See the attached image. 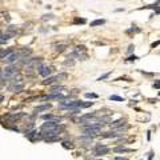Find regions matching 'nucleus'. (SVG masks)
Returning <instances> with one entry per match:
<instances>
[{"label": "nucleus", "mask_w": 160, "mask_h": 160, "mask_svg": "<svg viewBox=\"0 0 160 160\" xmlns=\"http://www.w3.org/2000/svg\"><path fill=\"white\" fill-rule=\"evenodd\" d=\"M22 81H23V76H22V75H19V73H16L13 76V79H12V83L16 86V84H22Z\"/></svg>", "instance_id": "9b49d317"}, {"label": "nucleus", "mask_w": 160, "mask_h": 160, "mask_svg": "<svg viewBox=\"0 0 160 160\" xmlns=\"http://www.w3.org/2000/svg\"><path fill=\"white\" fill-rule=\"evenodd\" d=\"M109 151H111V149H109L108 147L100 148V149H98V151H95V154H93V156H95V157H99V156H104V155L109 154Z\"/></svg>", "instance_id": "39448f33"}, {"label": "nucleus", "mask_w": 160, "mask_h": 160, "mask_svg": "<svg viewBox=\"0 0 160 160\" xmlns=\"http://www.w3.org/2000/svg\"><path fill=\"white\" fill-rule=\"evenodd\" d=\"M64 89V87H61V86H58V87H52L51 88V95H59V93H61V91Z\"/></svg>", "instance_id": "9d476101"}, {"label": "nucleus", "mask_w": 160, "mask_h": 160, "mask_svg": "<svg viewBox=\"0 0 160 160\" xmlns=\"http://www.w3.org/2000/svg\"><path fill=\"white\" fill-rule=\"evenodd\" d=\"M115 160H128V159H126V157H120V156H117Z\"/></svg>", "instance_id": "cd10ccee"}, {"label": "nucleus", "mask_w": 160, "mask_h": 160, "mask_svg": "<svg viewBox=\"0 0 160 160\" xmlns=\"http://www.w3.org/2000/svg\"><path fill=\"white\" fill-rule=\"evenodd\" d=\"M37 72H39L40 76L47 78V76H50V75H51L52 68H51V67H48V65H39V67H37Z\"/></svg>", "instance_id": "f03ea898"}, {"label": "nucleus", "mask_w": 160, "mask_h": 160, "mask_svg": "<svg viewBox=\"0 0 160 160\" xmlns=\"http://www.w3.org/2000/svg\"><path fill=\"white\" fill-rule=\"evenodd\" d=\"M50 108H51V106H50V104H43V106L36 107V108H35V111H36V112H40V111H48Z\"/></svg>", "instance_id": "f8f14e48"}, {"label": "nucleus", "mask_w": 160, "mask_h": 160, "mask_svg": "<svg viewBox=\"0 0 160 160\" xmlns=\"http://www.w3.org/2000/svg\"><path fill=\"white\" fill-rule=\"evenodd\" d=\"M157 99H149V103H156Z\"/></svg>", "instance_id": "c85d7f7f"}, {"label": "nucleus", "mask_w": 160, "mask_h": 160, "mask_svg": "<svg viewBox=\"0 0 160 160\" xmlns=\"http://www.w3.org/2000/svg\"><path fill=\"white\" fill-rule=\"evenodd\" d=\"M23 88H24L23 84H16V86H13V87H9V89H12L13 92H20Z\"/></svg>", "instance_id": "ddd939ff"}, {"label": "nucleus", "mask_w": 160, "mask_h": 160, "mask_svg": "<svg viewBox=\"0 0 160 160\" xmlns=\"http://www.w3.org/2000/svg\"><path fill=\"white\" fill-rule=\"evenodd\" d=\"M154 87H155L156 89H159V80H156V83L154 84Z\"/></svg>", "instance_id": "a878e982"}, {"label": "nucleus", "mask_w": 160, "mask_h": 160, "mask_svg": "<svg viewBox=\"0 0 160 160\" xmlns=\"http://www.w3.org/2000/svg\"><path fill=\"white\" fill-rule=\"evenodd\" d=\"M114 152L115 154H123V152H134V149H131V148H126L123 145H119V147H115L114 148Z\"/></svg>", "instance_id": "0eeeda50"}, {"label": "nucleus", "mask_w": 160, "mask_h": 160, "mask_svg": "<svg viewBox=\"0 0 160 160\" xmlns=\"http://www.w3.org/2000/svg\"><path fill=\"white\" fill-rule=\"evenodd\" d=\"M157 44H159V41H156V43H154V44H152V48H155V47H156Z\"/></svg>", "instance_id": "c756f323"}, {"label": "nucleus", "mask_w": 160, "mask_h": 160, "mask_svg": "<svg viewBox=\"0 0 160 160\" xmlns=\"http://www.w3.org/2000/svg\"><path fill=\"white\" fill-rule=\"evenodd\" d=\"M104 147H107V145H106V144H98V145L93 147V151H98V149H100V148H104Z\"/></svg>", "instance_id": "4be33fe9"}, {"label": "nucleus", "mask_w": 160, "mask_h": 160, "mask_svg": "<svg viewBox=\"0 0 160 160\" xmlns=\"http://www.w3.org/2000/svg\"><path fill=\"white\" fill-rule=\"evenodd\" d=\"M3 99H4V96H3V95H0V103L3 101Z\"/></svg>", "instance_id": "7c9ffc66"}, {"label": "nucleus", "mask_w": 160, "mask_h": 160, "mask_svg": "<svg viewBox=\"0 0 160 160\" xmlns=\"http://www.w3.org/2000/svg\"><path fill=\"white\" fill-rule=\"evenodd\" d=\"M86 98H88V99H98V95H96V93H89V92H87V93H86Z\"/></svg>", "instance_id": "6ab92c4d"}, {"label": "nucleus", "mask_w": 160, "mask_h": 160, "mask_svg": "<svg viewBox=\"0 0 160 160\" xmlns=\"http://www.w3.org/2000/svg\"><path fill=\"white\" fill-rule=\"evenodd\" d=\"M65 48H67V44H58L56 45V51L58 52H63Z\"/></svg>", "instance_id": "dca6fc26"}, {"label": "nucleus", "mask_w": 160, "mask_h": 160, "mask_svg": "<svg viewBox=\"0 0 160 160\" xmlns=\"http://www.w3.org/2000/svg\"><path fill=\"white\" fill-rule=\"evenodd\" d=\"M109 100H115V101H124V99H123V98L116 96V95H111V96H109Z\"/></svg>", "instance_id": "f3484780"}, {"label": "nucleus", "mask_w": 160, "mask_h": 160, "mask_svg": "<svg viewBox=\"0 0 160 160\" xmlns=\"http://www.w3.org/2000/svg\"><path fill=\"white\" fill-rule=\"evenodd\" d=\"M126 123H127L126 119H117V120H115V121H112V123H109V126H111L112 128H117V127L124 126Z\"/></svg>", "instance_id": "423d86ee"}, {"label": "nucleus", "mask_w": 160, "mask_h": 160, "mask_svg": "<svg viewBox=\"0 0 160 160\" xmlns=\"http://www.w3.org/2000/svg\"><path fill=\"white\" fill-rule=\"evenodd\" d=\"M59 127V124L56 121H47L41 126V132H48V131H53Z\"/></svg>", "instance_id": "f257e3e1"}, {"label": "nucleus", "mask_w": 160, "mask_h": 160, "mask_svg": "<svg viewBox=\"0 0 160 160\" xmlns=\"http://www.w3.org/2000/svg\"><path fill=\"white\" fill-rule=\"evenodd\" d=\"M136 59H139L137 56H129V58L127 59V60H129V61H132V60H136Z\"/></svg>", "instance_id": "b1692460"}, {"label": "nucleus", "mask_w": 160, "mask_h": 160, "mask_svg": "<svg viewBox=\"0 0 160 160\" xmlns=\"http://www.w3.org/2000/svg\"><path fill=\"white\" fill-rule=\"evenodd\" d=\"M41 19H43V20H44V22H45V20H51V19H53V15H52V13H48V15H44V16H43Z\"/></svg>", "instance_id": "aec40b11"}, {"label": "nucleus", "mask_w": 160, "mask_h": 160, "mask_svg": "<svg viewBox=\"0 0 160 160\" xmlns=\"http://www.w3.org/2000/svg\"><path fill=\"white\" fill-rule=\"evenodd\" d=\"M17 73V68L16 67H7L3 72V76L4 78H9V76H12V75H16Z\"/></svg>", "instance_id": "7ed1b4c3"}, {"label": "nucleus", "mask_w": 160, "mask_h": 160, "mask_svg": "<svg viewBox=\"0 0 160 160\" xmlns=\"http://www.w3.org/2000/svg\"><path fill=\"white\" fill-rule=\"evenodd\" d=\"M61 145H63V148H65V149H75V144H73L72 142H68V140H63V142H61Z\"/></svg>", "instance_id": "1a4fd4ad"}, {"label": "nucleus", "mask_w": 160, "mask_h": 160, "mask_svg": "<svg viewBox=\"0 0 160 160\" xmlns=\"http://www.w3.org/2000/svg\"><path fill=\"white\" fill-rule=\"evenodd\" d=\"M75 23H80V24H84V23H86V20H84V19H75Z\"/></svg>", "instance_id": "5701e85b"}, {"label": "nucleus", "mask_w": 160, "mask_h": 160, "mask_svg": "<svg viewBox=\"0 0 160 160\" xmlns=\"http://www.w3.org/2000/svg\"><path fill=\"white\" fill-rule=\"evenodd\" d=\"M55 81H56V78L51 76V78H47V79L43 81V84H44V86H48V84H52V83H55Z\"/></svg>", "instance_id": "4468645a"}, {"label": "nucleus", "mask_w": 160, "mask_h": 160, "mask_svg": "<svg viewBox=\"0 0 160 160\" xmlns=\"http://www.w3.org/2000/svg\"><path fill=\"white\" fill-rule=\"evenodd\" d=\"M106 22L103 20V19H99V20H95V22H92L91 23V27H98V25H103Z\"/></svg>", "instance_id": "2eb2a0df"}, {"label": "nucleus", "mask_w": 160, "mask_h": 160, "mask_svg": "<svg viewBox=\"0 0 160 160\" xmlns=\"http://www.w3.org/2000/svg\"><path fill=\"white\" fill-rule=\"evenodd\" d=\"M19 58H20V55L19 53H15V52H12V53H9L7 58H5V61L8 63V64H12V63H15Z\"/></svg>", "instance_id": "20e7f679"}, {"label": "nucleus", "mask_w": 160, "mask_h": 160, "mask_svg": "<svg viewBox=\"0 0 160 160\" xmlns=\"http://www.w3.org/2000/svg\"><path fill=\"white\" fill-rule=\"evenodd\" d=\"M55 78H56V80H63V79H67L68 75L67 73H59L58 76H55Z\"/></svg>", "instance_id": "a211bd4d"}, {"label": "nucleus", "mask_w": 160, "mask_h": 160, "mask_svg": "<svg viewBox=\"0 0 160 160\" xmlns=\"http://www.w3.org/2000/svg\"><path fill=\"white\" fill-rule=\"evenodd\" d=\"M120 135H121V134H116V132H112V131H111V132L103 134L101 137H103V139H115V137H119Z\"/></svg>", "instance_id": "6e6552de"}, {"label": "nucleus", "mask_w": 160, "mask_h": 160, "mask_svg": "<svg viewBox=\"0 0 160 160\" xmlns=\"http://www.w3.org/2000/svg\"><path fill=\"white\" fill-rule=\"evenodd\" d=\"M154 159V152H149V156H148V160H152Z\"/></svg>", "instance_id": "393cba45"}, {"label": "nucleus", "mask_w": 160, "mask_h": 160, "mask_svg": "<svg viewBox=\"0 0 160 160\" xmlns=\"http://www.w3.org/2000/svg\"><path fill=\"white\" fill-rule=\"evenodd\" d=\"M109 75H111V72H108V73H106V75H103V76H100V78L98 79V81H101V80H104V79L109 78Z\"/></svg>", "instance_id": "412c9836"}, {"label": "nucleus", "mask_w": 160, "mask_h": 160, "mask_svg": "<svg viewBox=\"0 0 160 160\" xmlns=\"http://www.w3.org/2000/svg\"><path fill=\"white\" fill-rule=\"evenodd\" d=\"M134 50H135V47H134V45H129V50H128V52H132Z\"/></svg>", "instance_id": "bb28decb"}]
</instances>
